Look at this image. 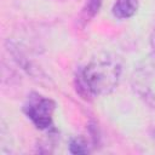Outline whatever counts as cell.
Segmentation results:
<instances>
[{
  "label": "cell",
  "instance_id": "cell-1",
  "mask_svg": "<svg viewBox=\"0 0 155 155\" xmlns=\"http://www.w3.org/2000/svg\"><path fill=\"white\" fill-rule=\"evenodd\" d=\"M121 71V63L116 56H97L78 73L76 90L86 99L109 94L119 85Z\"/></svg>",
  "mask_w": 155,
  "mask_h": 155
},
{
  "label": "cell",
  "instance_id": "cell-2",
  "mask_svg": "<svg viewBox=\"0 0 155 155\" xmlns=\"http://www.w3.org/2000/svg\"><path fill=\"white\" fill-rule=\"evenodd\" d=\"M56 104L52 99L33 93L28 97L23 110L28 119L39 130H48L52 126V116Z\"/></svg>",
  "mask_w": 155,
  "mask_h": 155
},
{
  "label": "cell",
  "instance_id": "cell-3",
  "mask_svg": "<svg viewBox=\"0 0 155 155\" xmlns=\"http://www.w3.org/2000/svg\"><path fill=\"white\" fill-rule=\"evenodd\" d=\"M132 84L140 98L155 108V61L149 58L143 62L134 70Z\"/></svg>",
  "mask_w": 155,
  "mask_h": 155
},
{
  "label": "cell",
  "instance_id": "cell-4",
  "mask_svg": "<svg viewBox=\"0 0 155 155\" xmlns=\"http://www.w3.org/2000/svg\"><path fill=\"white\" fill-rule=\"evenodd\" d=\"M138 8V0H116L113 6V15L119 19L132 17Z\"/></svg>",
  "mask_w": 155,
  "mask_h": 155
},
{
  "label": "cell",
  "instance_id": "cell-5",
  "mask_svg": "<svg viewBox=\"0 0 155 155\" xmlns=\"http://www.w3.org/2000/svg\"><path fill=\"white\" fill-rule=\"evenodd\" d=\"M102 1L103 0H86L85 6L81 12V18L85 23L87 21H90L91 18H93L98 13V11L102 6Z\"/></svg>",
  "mask_w": 155,
  "mask_h": 155
},
{
  "label": "cell",
  "instance_id": "cell-6",
  "mask_svg": "<svg viewBox=\"0 0 155 155\" xmlns=\"http://www.w3.org/2000/svg\"><path fill=\"white\" fill-rule=\"evenodd\" d=\"M69 151L71 154H86L88 151L87 143L82 138H73L69 144Z\"/></svg>",
  "mask_w": 155,
  "mask_h": 155
},
{
  "label": "cell",
  "instance_id": "cell-7",
  "mask_svg": "<svg viewBox=\"0 0 155 155\" xmlns=\"http://www.w3.org/2000/svg\"><path fill=\"white\" fill-rule=\"evenodd\" d=\"M150 47H151V54H150V58L153 61H155V29L150 36Z\"/></svg>",
  "mask_w": 155,
  "mask_h": 155
}]
</instances>
